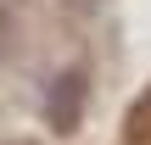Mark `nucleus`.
<instances>
[{"label":"nucleus","instance_id":"nucleus-1","mask_svg":"<svg viewBox=\"0 0 151 145\" xmlns=\"http://www.w3.org/2000/svg\"><path fill=\"white\" fill-rule=\"evenodd\" d=\"M84 106H90V73L84 67H67L56 84H45V123L56 134H78Z\"/></svg>","mask_w":151,"mask_h":145}]
</instances>
